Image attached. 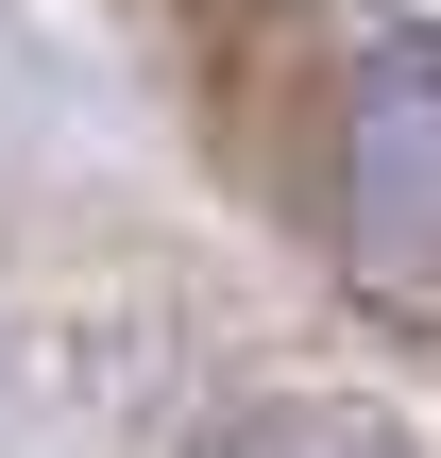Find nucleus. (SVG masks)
<instances>
[{"instance_id":"2","label":"nucleus","mask_w":441,"mask_h":458,"mask_svg":"<svg viewBox=\"0 0 441 458\" xmlns=\"http://www.w3.org/2000/svg\"><path fill=\"white\" fill-rule=\"evenodd\" d=\"M187 458H408L374 408H340V391H272V408H221Z\"/></svg>"},{"instance_id":"1","label":"nucleus","mask_w":441,"mask_h":458,"mask_svg":"<svg viewBox=\"0 0 441 458\" xmlns=\"http://www.w3.org/2000/svg\"><path fill=\"white\" fill-rule=\"evenodd\" d=\"M306 204L391 289H441V34L425 17L357 0L323 34V68H306Z\"/></svg>"}]
</instances>
